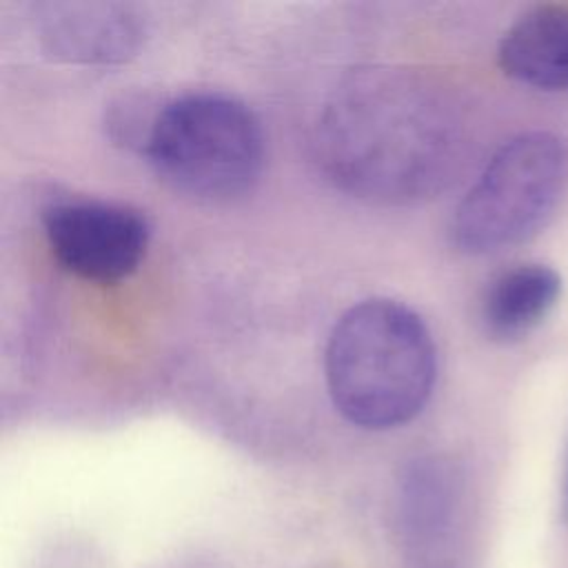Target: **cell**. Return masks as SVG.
<instances>
[{"label":"cell","mask_w":568,"mask_h":568,"mask_svg":"<svg viewBox=\"0 0 568 568\" xmlns=\"http://www.w3.org/2000/svg\"><path fill=\"white\" fill-rule=\"evenodd\" d=\"M499 67L541 91L568 89V4L546 2L521 13L501 36Z\"/></svg>","instance_id":"7"},{"label":"cell","mask_w":568,"mask_h":568,"mask_svg":"<svg viewBox=\"0 0 568 568\" xmlns=\"http://www.w3.org/2000/svg\"><path fill=\"white\" fill-rule=\"evenodd\" d=\"M333 406L368 430L397 428L422 413L437 377V351L408 306L373 297L335 322L324 353Z\"/></svg>","instance_id":"2"},{"label":"cell","mask_w":568,"mask_h":568,"mask_svg":"<svg viewBox=\"0 0 568 568\" xmlns=\"http://www.w3.org/2000/svg\"><path fill=\"white\" fill-rule=\"evenodd\" d=\"M566 510H568V484H566Z\"/></svg>","instance_id":"9"},{"label":"cell","mask_w":568,"mask_h":568,"mask_svg":"<svg viewBox=\"0 0 568 568\" xmlns=\"http://www.w3.org/2000/svg\"><path fill=\"white\" fill-rule=\"evenodd\" d=\"M144 153L171 186L204 200H229L257 182L264 133L244 102L222 93H189L155 113Z\"/></svg>","instance_id":"3"},{"label":"cell","mask_w":568,"mask_h":568,"mask_svg":"<svg viewBox=\"0 0 568 568\" xmlns=\"http://www.w3.org/2000/svg\"><path fill=\"white\" fill-rule=\"evenodd\" d=\"M47 244L62 268L113 284L129 277L149 246V224L135 209L98 200H67L44 209Z\"/></svg>","instance_id":"5"},{"label":"cell","mask_w":568,"mask_h":568,"mask_svg":"<svg viewBox=\"0 0 568 568\" xmlns=\"http://www.w3.org/2000/svg\"><path fill=\"white\" fill-rule=\"evenodd\" d=\"M315 151L324 173L344 191L404 204L437 191L457 155V122L444 93L397 67L346 75L328 95Z\"/></svg>","instance_id":"1"},{"label":"cell","mask_w":568,"mask_h":568,"mask_svg":"<svg viewBox=\"0 0 568 568\" xmlns=\"http://www.w3.org/2000/svg\"><path fill=\"white\" fill-rule=\"evenodd\" d=\"M568 182V149L550 131L504 142L457 204L450 237L464 253L504 251L537 233Z\"/></svg>","instance_id":"4"},{"label":"cell","mask_w":568,"mask_h":568,"mask_svg":"<svg viewBox=\"0 0 568 568\" xmlns=\"http://www.w3.org/2000/svg\"><path fill=\"white\" fill-rule=\"evenodd\" d=\"M561 275L548 264H517L501 271L481 300V322L490 337L513 342L528 335L555 308Z\"/></svg>","instance_id":"8"},{"label":"cell","mask_w":568,"mask_h":568,"mask_svg":"<svg viewBox=\"0 0 568 568\" xmlns=\"http://www.w3.org/2000/svg\"><path fill=\"white\" fill-rule=\"evenodd\" d=\"M42 49L62 62L113 64L131 58L144 38L135 9L120 2H44L36 9Z\"/></svg>","instance_id":"6"}]
</instances>
